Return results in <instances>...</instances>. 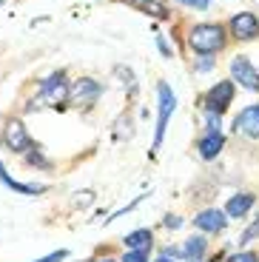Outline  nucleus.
I'll list each match as a JSON object with an SVG mask.
<instances>
[{"mask_svg": "<svg viewBox=\"0 0 259 262\" xmlns=\"http://www.w3.org/2000/svg\"><path fill=\"white\" fill-rule=\"evenodd\" d=\"M188 43H191V49H194V52L211 54V52H220L222 43H225V37H222V29L220 26H214V23H200V26L191 29Z\"/></svg>", "mask_w": 259, "mask_h": 262, "instance_id": "nucleus-1", "label": "nucleus"}, {"mask_svg": "<svg viewBox=\"0 0 259 262\" xmlns=\"http://www.w3.org/2000/svg\"><path fill=\"white\" fill-rule=\"evenodd\" d=\"M233 100V83H228V80H222V83H217L211 92H208V112H217L222 114L228 108V103Z\"/></svg>", "mask_w": 259, "mask_h": 262, "instance_id": "nucleus-2", "label": "nucleus"}, {"mask_svg": "<svg viewBox=\"0 0 259 262\" xmlns=\"http://www.w3.org/2000/svg\"><path fill=\"white\" fill-rule=\"evenodd\" d=\"M177 105V97L165 83H160V125H157V145L162 143V134H165V125H168V117Z\"/></svg>", "mask_w": 259, "mask_h": 262, "instance_id": "nucleus-3", "label": "nucleus"}, {"mask_svg": "<svg viewBox=\"0 0 259 262\" xmlns=\"http://www.w3.org/2000/svg\"><path fill=\"white\" fill-rule=\"evenodd\" d=\"M231 72H233V80H240V85H245L248 92H256L259 89V74L253 72V66L248 63L245 57H236L231 63Z\"/></svg>", "mask_w": 259, "mask_h": 262, "instance_id": "nucleus-4", "label": "nucleus"}, {"mask_svg": "<svg viewBox=\"0 0 259 262\" xmlns=\"http://www.w3.org/2000/svg\"><path fill=\"white\" fill-rule=\"evenodd\" d=\"M66 97H69V85H66L63 77H49L43 83V94H40V100H43V103L57 105V103H63Z\"/></svg>", "mask_w": 259, "mask_h": 262, "instance_id": "nucleus-5", "label": "nucleus"}, {"mask_svg": "<svg viewBox=\"0 0 259 262\" xmlns=\"http://www.w3.org/2000/svg\"><path fill=\"white\" fill-rule=\"evenodd\" d=\"M236 131L248 137H259V105H248L236 114Z\"/></svg>", "mask_w": 259, "mask_h": 262, "instance_id": "nucleus-6", "label": "nucleus"}, {"mask_svg": "<svg viewBox=\"0 0 259 262\" xmlns=\"http://www.w3.org/2000/svg\"><path fill=\"white\" fill-rule=\"evenodd\" d=\"M231 29H233V34H236V37L251 40V37H256V34H259V20L253 17V14L242 12V14H236V17L231 20Z\"/></svg>", "mask_w": 259, "mask_h": 262, "instance_id": "nucleus-7", "label": "nucleus"}, {"mask_svg": "<svg viewBox=\"0 0 259 262\" xmlns=\"http://www.w3.org/2000/svg\"><path fill=\"white\" fill-rule=\"evenodd\" d=\"M6 145L12 151H26L29 145H32V140H29V134H26V128H23L20 120H12V123L6 125Z\"/></svg>", "mask_w": 259, "mask_h": 262, "instance_id": "nucleus-8", "label": "nucleus"}, {"mask_svg": "<svg viewBox=\"0 0 259 262\" xmlns=\"http://www.w3.org/2000/svg\"><path fill=\"white\" fill-rule=\"evenodd\" d=\"M194 225H197V228H202V231H211V234H217V231L225 228V214H222V211H217V208L202 211L200 216H194Z\"/></svg>", "mask_w": 259, "mask_h": 262, "instance_id": "nucleus-9", "label": "nucleus"}, {"mask_svg": "<svg viewBox=\"0 0 259 262\" xmlns=\"http://www.w3.org/2000/svg\"><path fill=\"white\" fill-rule=\"evenodd\" d=\"M251 205H253V194H236V196H231V200H228L225 214L228 216H245Z\"/></svg>", "mask_w": 259, "mask_h": 262, "instance_id": "nucleus-10", "label": "nucleus"}, {"mask_svg": "<svg viewBox=\"0 0 259 262\" xmlns=\"http://www.w3.org/2000/svg\"><path fill=\"white\" fill-rule=\"evenodd\" d=\"M220 151H222V134H220V131H211L208 137L200 140V154L205 160H214Z\"/></svg>", "mask_w": 259, "mask_h": 262, "instance_id": "nucleus-11", "label": "nucleus"}, {"mask_svg": "<svg viewBox=\"0 0 259 262\" xmlns=\"http://www.w3.org/2000/svg\"><path fill=\"white\" fill-rule=\"evenodd\" d=\"M125 248H131V251H148L151 248V231H145V228L131 231V234L125 236Z\"/></svg>", "mask_w": 259, "mask_h": 262, "instance_id": "nucleus-12", "label": "nucleus"}, {"mask_svg": "<svg viewBox=\"0 0 259 262\" xmlns=\"http://www.w3.org/2000/svg\"><path fill=\"white\" fill-rule=\"evenodd\" d=\"M72 94H74L77 103H91V100L97 97V83H91V80H80V83L72 89Z\"/></svg>", "mask_w": 259, "mask_h": 262, "instance_id": "nucleus-13", "label": "nucleus"}, {"mask_svg": "<svg viewBox=\"0 0 259 262\" xmlns=\"http://www.w3.org/2000/svg\"><path fill=\"white\" fill-rule=\"evenodd\" d=\"M202 251H205V239H200V236H194V239H188L185 245H182V248H171L168 254L171 256H200Z\"/></svg>", "mask_w": 259, "mask_h": 262, "instance_id": "nucleus-14", "label": "nucleus"}, {"mask_svg": "<svg viewBox=\"0 0 259 262\" xmlns=\"http://www.w3.org/2000/svg\"><path fill=\"white\" fill-rule=\"evenodd\" d=\"M134 6H140V9H145L148 14H154V17H165V9L160 6V3H154V0H131Z\"/></svg>", "mask_w": 259, "mask_h": 262, "instance_id": "nucleus-15", "label": "nucleus"}, {"mask_svg": "<svg viewBox=\"0 0 259 262\" xmlns=\"http://www.w3.org/2000/svg\"><path fill=\"white\" fill-rule=\"evenodd\" d=\"M256 236H259V220H256V223H253L251 228L245 231V234L240 236V243H253V239H256Z\"/></svg>", "mask_w": 259, "mask_h": 262, "instance_id": "nucleus-16", "label": "nucleus"}, {"mask_svg": "<svg viewBox=\"0 0 259 262\" xmlns=\"http://www.w3.org/2000/svg\"><path fill=\"white\" fill-rule=\"evenodd\" d=\"M123 262H148V256H145V251H131V254H125Z\"/></svg>", "mask_w": 259, "mask_h": 262, "instance_id": "nucleus-17", "label": "nucleus"}, {"mask_svg": "<svg viewBox=\"0 0 259 262\" xmlns=\"http://www.w3.org/2000/svg\"><path fill=\"white\" fill-rule=\"evenodd\" d=\"M231 262H259V256H256V254H251V251H245V254L231 256Z\"/></svg>", "mask_w": 259, "mask_h": 262, "instance_id": "nucleus-18", "label": "nucleus"}, {"mask_svg": "<svg viewBox=\"0 0 259 262\" xmlns=\"http://www.w3.org/2000/svg\"><path fill=\"white\" fill-rule=\"evenodd\" d=\"M180 3H185V6H194V9H205L211 0H180Z\"/></svg>", "mask_w": 259, "mask_h": 262, "instance_id": "nucleus-19", "label": "nucleus"}, {"mask_svg": "<svg viewBox=\"0 0 259 262\" xmlns=\"http://www.w3.org/2000/svg\"><path fill=\"white\" fill-rule=\"evenodd\" d=\"M60 259H66V251H57V254L46 256V259H37V262H60Z\"/></svg>", "mask_w": 259, "mask_h": 262, "instance_id": "nucleus-20", "label": "nucleus"}, {"mask_svg": "<svg viewBox=\"0 0 259 262\" xmlns=\"http://www.w3.org/2000/svg\"><path fill=\"white\" fill-rule=\"evenodd\" d=\"M180 220H177V216H168V220H165V228H180Z\"/></svg>", "mask_w": 259, "mask_h": 262, "instance_id": "nucleus-21", "label": "nucleus"}, {"mask_svg": "<svg viewBox=\"0 0 259 262\" xmlns=\"http://www.w3.org/2000/svg\"><path fill=\"white\" fill-rule=\"evenodd\" d=\"M157 262H171V259H168V256H160V259H157Z\"/></svg>", "mask_w": 259, "mask_h": 262, "instance_id": "nucleus-22", "label": "nucleus"}, {"mask_svg": "<svg viewBox=\"0 0 259 262\" xmlns=\"http://www.w3.org/2000/svg\"><path fill=\"white\" fill-rule=\"evenodd\" d=\"M103 262H111V259H103Z\"/></svg>", "mask_w": 259, "mask_h": 262, "instance_id": "nucleus-23", "label": "nucleus"}]
</instances>
